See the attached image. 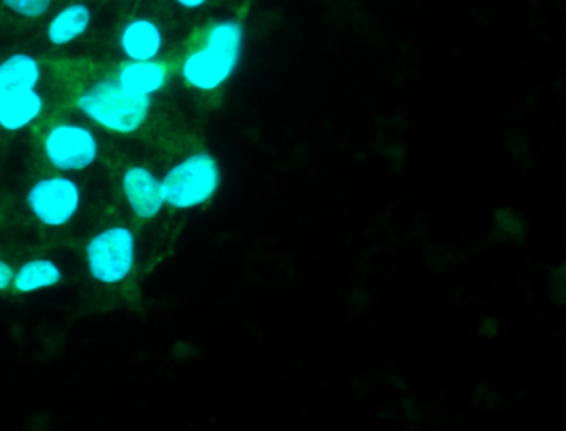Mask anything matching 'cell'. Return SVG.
Wrapping results in <instances>:
<instances>
[{"label":"cell","instance_id":"cell-1","mask_svg":"<svg viewBox=\"0 0 566 431\" xmlns=\"http://www.w3.org/2000/svg\"><path fill=\"white\" fill-rule=\"evenodd\" d=\"M247 30L237 19L211 23L200 46L181 62V78L190 88L210 93L221 88L240 65Z\"/></svg>","mask_w":566,"mask_h":431},{"label":"cell","instance_id":"cell-2","mask_svg":"<svg viewBox=\"0 0 566 431\" xmlns=\"http://www.w3.org/2000/svg\"><path fill=\"white\" fill-rule=\"evenodd\" d=\"M78 112L98 128L115 135H134L150 116L151 98L132 95L117 80H98L75 99Z\"/></svg>","mask_w":566,"mask_h":431},{"label":"cell","instance_id":"cell-3","mask_svg":"<svg viewBox=\"0 0 566 431\" xmlns=\"http://www.w3.org/2000/svg\"><path fill=\"white\" fill-rule=\"evenodd\" d=\"M220 185V166L208 153L187 156L171 166L161 178L165 204L178 211L203 206L217 195Z\"/></svg>","mask_w":566,"mask_h":431},{"label":"cell","instance_id":"cell-4","mask_svg":"<svg viewBox=\"0 0 566 431\" xmlns=\"http://www.w3.org/2000/svg\"><path fill=\"white\" fill-rule=\"evenodd\" d=\"M88 274L102 285L127 281L137 264V235L128 225L102 229L85 245Z\"/></svg>","mask_w":566,"mask_h":431},{"label":"cell","instance_id":"cell-5","mask_svg":"<svg viewBox=\"0 0 566 431\" xmlns=\"http://www.w3.org/2000/svg\"><path fill=\"white\" fill-rule=\"evenodd\" d=\"M25 204L45 228H65L81 212L82 188L65 172L45 176L29 188Z\"/></svg>","mask_w":566,"mask_h":431},{"label":"cell","instance_id":"cell-6","mask_svg":"<svg viewBox=\"0 0 566 431\" xmlns=\"http://www.w3.org/2000/svg\"><path fill=\"white\" fill-rule=\"evenodd\" d=\"M45 158L59 172H82L97 162L101 155L97 135L75 122L55 123L42 141Z\"/></svg>","mask_w":566,"mask_h":431},{"label":"cell","instance_id":"cell-7","mask_svg":"<svg viewBox=\"0 0 566 431\" xmlns=\"http://www.w3.org/2000/svg\"><path fill=\"white\" fill-rule=\"evenodd\" d=\"M120 185L132 214L142 221L157 218L167 206L161 179L147 166H128L122 175Z\"/></svg>","mask_w":566,"mask_h":431},{"label":"cell","instance_id":"cell-8","mask_svg":"<svg viewBox=\"0 0 566 431\" xmlns=\"http://www.w3.org/2000/svg\"><path fill=\"white\" fill-rule=\"evenodd\" d=\"M118 46L132 62L157 60L164 52L165 35L161 27L148 17L128 20L118 35Z\"/></svg>","mask_w":566,"mask_h":431},{"label":"cell","instance_id":"cell-9","mask_svg":"<svg viewBox=\"0 0 566 431\" xmlns=\"http://www.w3.org/2000/svg\"><path fill=\"white\" fill-rule=\"evenodd\" d=\"M118 85L127 90L132 95L151 96L160 93L168 83V66L160 60H144V62H132L128 60L117 72Z\"/></svg>","mask_w":566,"mask_h":431},{"label":"cell","instance_id":"cell-10","mask_svg":"<svg viewBox=\"0 0 566 431\" xmlns=\"http://www.w3.org/2000/svg\"><path fill=\"white\" fill-rule=\"evenodd\" d=\"M42 82V65L29 53H14L0 62V102L35 90Z\"/></svg>","mask_w":566,"mask_h":431},{"label":"cell","instance_id":"cell-11","mask_svg":"<svg viewBox=\"0 0 566 431\" xmlns=\"http://www.w3.org/2000/svg\"><path fill=\"white\" fill-rule=\"evenodd\" d=\"M94 12L85 2H71L62 7L49 20L48 40L54 46H67L77 42L91 29Z\"/></svg>","mask_w":566,"mask_h":431},{"label":"cell","instance_id":"cell-12","mask_svg":"<svg viewBox=\"0 0 566 431\" xmlns=\"http://www.w3.org/2000/svg\"><path fill=\"white\" fill-rule=\"evenodd\" d=\"M45 99L35 90L18 93L0 102V128L8 133H18L38 122L44 113Z\"/></svg>","mask_w":566,"mask_h":431},{"label":"cell","instance_id":"cell-13","mask_svg":"<svg viewBox=\"0 0 566 431\" xmlns=\"http://www.w3.org/2000/svg\"><path fill=\"white\" fill-rule=\"evenodd\" d=\"M64 278V271L57 262L48 257L31 259L15 271L12 288L19 294H34L55 287Z\"/></svg>","mask_w":566,"mask_h":431},{"label":"cell","instance_id":"cell-14","mask_svg":"<svg viewBox=\"0 0 566 431\" xmlns=\"http://www.w3.org/2000/svg\"><path fill=\"white\" fill-rule=\"evenodd\" d=\"M6 9L24 19H41L52 9L54 0H2Z\"/></svg>","mask_w":566,"mask_h":431},{"label":"cell","instance_id":"cell-15","mask_svg":"<svg viewBox=\"0 0 566 431\" xmlns=\"http://www.w3.org/2000/svg\"><path fill=\"white\" fill-rule=\"evenodd\" d=\"M15 269L12 267L11 262L0 257V292H6L12 287L14 281Z\"/></svg>","mask_w":566,"mask_h":431},{"label":"cell","instance_id":"cell-16","mask_svg":"<svg viewBox=\"0 0 566 431\" xmlns=\"http://www.w3.org/2000/svg\"><path fill=\"white\" fill-rule=\"evenodd\" d=\"M174 2L185 10H198L201 9V7L207 6L210 0H174Z\"/></svg>","mask_w":566,"mask_h":431}]
</instances>
